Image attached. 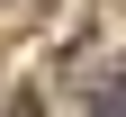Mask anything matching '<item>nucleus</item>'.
I'll return each mask as SVG.
<instances>
[{"mask_svg":"<svg viewBox=\"0 0 126 117\" xmlns=\"http://www.w3.org/2000/svg\"><path fill=\"white\" fill-rule=\"evenodd\" d=\"M90 117H117V81H108V90H90Z\"/></svg>","mask_w":126,"mask_h":117,"instance_id":"obj_1","label":"nucleus"}]
</instances>
